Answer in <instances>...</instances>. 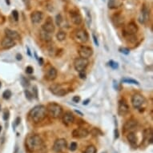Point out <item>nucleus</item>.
<instances>
[{"label": "nucleus", "instance_id": "44", "mask_svg": "<svg viewBox=\"0 0 153 153\" xmlns=\"http://www.w3.org/2000/svg\"><path fill=\"white\" fill-rule=\"evenodd\" d=\"M23 2L26 5V6H30V0H23Z\"/></svg>", "mask_w": 153, "mask_h": 153}, {"label": "nucleus", "instance_id": "51", "mask_svg": "<svg viewBox=\"0 0 153 153\" xmlns=\"http://www.w3.org/2000/svg\"><path fill=\"white\" fill-rule=\"evenodd\" d=\"M40 65H43V59H42V58H40Z\"/></svg>", "mask_w": 153, "mask_h": 153}, {"label": "nucleus", "instance_id": "2", "mask_svg": "<svg viewBox=\"0 0 153 153\" xmlns=\"http://www.w3.org/2000/svg\"><path fill=\"white\" fill-rule=\"evenodd\" d=\"M47 115V108L43 105H37L32 108L29 112V118L32 122L38 124L43 121Z\"/></svg>", "mask_w": 153, "mask_h": 153}, {"label": "nucleus", "instance_id": "20", "mask_svg": "<svg viewBox=\"0 0 153 153\" xmlns=\"http://www.w3.org/2000/svg\"><path fill=\"white\" fill-rule=\"evenodd\" d=\"M57 70L54 68H49L48 71H47V74H46L45 78L49 81H52V80H55L56 79L57 77Z\"/></svg>", "mask_w": 153, "mask_h": 153}, {"label": "nucleus", "instance_id": "48", "mask_svg": "<svg viewBox=\"0 0 153 153\" xmlns=\"http://www.w3.org/2000/svg\"><path fill=\"white\" fill-rule=\"evenodd\" d=\"M16 59H17V60H21L23 59V57L20 54H17L16 55Z\"/></svg>", "mask_w": 153, "mask_h": 153}, {"label": "nucleus", "instance_id": "28", "mask_svg": "<svg viewBox=\"0 0 153 153\" xmlns=\"http://www.w3.org/2000/svg\"><path fill=\"white\" fill-rule=\"evenodd\" d=\"M96 147H95L94 145H89L86 148V150L83 152V153H96Z\"/></svg>", "mask_w": 153, "mask_h": 153}, {"label": "nucleus", "instance_id": "47", "mask_svg": "<svg viewBox=\"0 0 153 153\" xmlns=\"http://www.w3.org/2000/svg\"><path fill=\"white\" fill-rule=\"evenodd\" d=\"M89 102H90V99H86V100H84V101L83 102V105H88V103H89Z\"/></svg>", "mask_w": 153, "mask_h": 153}, {"label": "nucleus", "instance_id": "31", "mask_svg": "<svg viewBox=\"0 0 153 153\" xmlns=\"http://www.w3.org/2000/svg\"><path fill=\"white\" fill-rule=\"evenodd\" d=\"M85 11H86V15H87V22H88V25H90V24L91 23V14H90V12H89V11H88V9L85 8Z\"/></svg>", "mask_w": 153, "mask_h": 153}, {"label": "nucleus", "instance_id": "52", "mask_svg": "<svg viewBox=\"0 0 153 153\" xmlns=\"http://www.w3.org/2000/svg\"><path fill=\"white\" fill-rule=\"evenodd\" d=\"M6 3H7V5H10V4H11V2H10V0H6Z\"/></svg>", "mask_w": 153, "mask_h": 153}, {"label": "nucleus", "instance_id": "35", "mask_svg": "<svg viewBox=\"0 0 153 153\" xmlns=\"http://www.w3.org/2000/svg\"><path fill=\"white\" fill-rule=\"evenodd\" d=\"M21 83H22V85L23 86V87H28L29 86V81L27 79H25L24 77H22L21 78Z\"/></svg>", "mask_w": 153, "mask_h": 153}, {"label": "nucleus", "instance_id": "45", "mask_svg": "<svg viewBox=\"0 0 153 153\" xmlns=\"http://www.w3.org/2000/svg\"><path fill=\"white\" fill-rule=\"evenodd\" d=\"M20 121H21V119H20L19 117L16 118V119H15V126H18V125L19 124Z\"/></svg>", "mask_w": 153, "mask_h": 153}, {"label": "nucleus", "instance_id": "16", "mask_svg": "<svg viewBox=\"0 0 153 153\" xmlns=\"http://www.w3.org/2000/svg\"><path fill=\"white\" fill-rule=\"evenodd\" d=\"M70 18H71V22L75 25H80L83 22L82 16L78 11H72L70 12Z\"/></svg>", "mask_w": 153, "mask_h": 153}, {"label": "nucleus", "instance_id": "43", "mask_svg": "<svg viewBox=\"0 0 153 153\" xmlns=\"http://www.w3.org/2000/svg\"><path fill=\"white\" fill-rule=\"evenodd\" d=\"M79 73H80V77L81 78V79H85L86 74H85V72H84V71H80V72H79Z\"/></svg>", "mask_w": 153, "mask_h": 153}, {"label": "nucleus", "instance_id": "29", "mask_svg": "<svg viewBox=\"0 0 153 153\" xmlns=\"http://www.w3.org/2000/svg\"><path fill=\"white\" fill-rule=\"evenodd\" d=\"M11 96V91L10 90H6L3 93V97L4 99H9Z\"/></svg>", "mask_w": 153, "mask_h": 153}, {"label": "nucleus", "instance_id": "19", "mask_svg": "<svg viewBox=\"0 0 153 153\" xmlns=\"http://www.w3.org/2000/svg\"><path fill=\"white\" fill-rule=\"evenodd\" d=\"M43 18V14L41 11H34L31 13V22L34 24H38L40 23Z\"/></svg>", "mask_w": 153, "mask_h": 153}, {"label": "nucleus", "instance_id": "13", "mask_svg": "<svg viewBox=\"0 0 153 153\" xmlns=\"http://www.w3.org/2000/svg\"><path fill=\"white\" fill-rule=\"evenodd\" d=\"M137 126V121L135 119H129L127 122L125 123L124 125V128H123V131L124 133L126 132H130L132 130H134Z\"/></svg>", "mask_w": 153, "mask_h": 153}, {"label": "nucleus", "instance_id": "46", "mask_svg": "<svg viewBox=\"0 0 153 153\" xmlns=\"http://www.w3.org/2000/svg\"><path fill=\"white\" fill-rule=\"evenodd\" d=\"M119 138V131L118 130H115V139H118Z\"/></svg>", "mask_w": 153, "mask_h": 153}, {"label": "nucleus", "instance_id": "49", "mask_svg": "<svg viewBox=\"0 0 153 153\" xmlns=\"http://www.w3.org/2000/svg\"><path fill=\"white\" fill-rule=\"evenodd\" d=\"M75 112H76V113H78V114H80V116H83V113H82V112H80V111H77V110H75Z\"/></svg>", "mask_w": 153, "mask_h": 153}, {"label": "nucleus", "instance_id": "12", "mask_svg": "<svg viewBox=\"0 0 153 153\" xmlns=\"http://www.w3.org/2000/svg\"><path fill=\"white\" fill-rule=\"evenodd\" d=\"M88 131L86 129V128H79L75 129L72 131V136L74 138H76V139H80V138H84V137H87L88 136Z\"/></svg>", "mask_w": 153, "mask_h": 153}, {"label": "nucleus", "instance_id": "8", "mask_svg": "<svg viewBox=\"0 0 153 153\" xmlns=\"http://www.w3.org/2000/svg\"><path fill=\"white\" fill-rule=\"evenodd\" d=\"M145 102L144 97L141 94L136 93L134 94L131 97V103L135 108H139Z\"/></svg>", "mask_w": 153, "mask_h": 153}, {"label": "nucleus", "instance_id": "54", "mask_svg": "<svg viewBox=\"0 0 153 153\" xmlns=\"http://www.w3.org/2000/svg\"><path fill=\"white\" fill-rule=\"evenodd\" d=\"M0 88H1V83H0Z\"/></svg>", "mask_w": 153, "mask_h": 153}, {"label": "nucleus", "instance_id": "15", "mask_svg": "<svg viewBox=\"0 0 153 153\" xmlns=\"http://www.w3.org/2000/svg\"><path fill=\"white\" fill-rule=\"evenodd\" d=\"M149 20V10L146 6H143L141 13L139 17V22L142 24L146 23Z\"/></svg>", "mask_w": 153, "mask_h": 153}, {"label": "nucleus", "instance_id": "32", "mask_svg": "<svg viewBox=\"0 0 153 153\" xmlns=\"http://www.w3.org/2000/svg\"><path fill=\"white\" fill-rule=\"evenodd\" d=\"M77 147H78L77 143H75V142H72L71 144H70L69 149H70V151H71V152H75V151L77 149Z\"/></svg>", "mask_w": 153, "mask_h": 153}, {"label": "nucleus", "instance_id": "21", "mask_svg": "<svg viewBox=\"0 0 153 153\" xmlns=\"http://www.w3.org/2000/svg\"><path fill=\"white\" fill-rule=\"evenodd\" d=\"M5 34H6V37H8V38H10V39H11L13 40H20L19 34L18 33L17 31H13V30H11V29H5Z\"/></svg>", "mask_w": 153, "mask_h": 153}, {"label": "nucleus", "instance_id": "37", "mask_svg": "<svg viewBox=\"0 0 153 153\" xmlns=\"http://www.w3.org/2000/svg\"><path fill=\"white\" fill-rule=\"evenodd\" d=\"M119 51L124 55H128L130 53V50L128 48H126V47H121V48H119Z\"/></svg>", "mask_w": 153, "mask_h": 153}, {"label": "nucleus", "instance_id": "38", "mask_svg": "<svg viewBox=\"0 0 153 153\" xmlns=\"http://www.w3.org/2000/svg\"><path fill=\"white\" fill-rule=\"evenodd\" d=\"M12 16H13V18H14V19L15 20V21H18L19 20V12L17 11H12Z\"/></svg>", "mask_w": 153, "mask_h": 153}, {"label": "nucleus", "instance_id": "17", "mask_svg": "<svg viewBox=\"0 0 153 153\" xmlns=\"http://www.w3.org/2000/svg\"><path fill=\"white\" fill-rule=\"evenodd\" d=\"M15 46V42L14 40L10 39L8 37H5L4 39H3L2 42H1V47L5 50L10 49Z\"/></svg>", "mask_w": 153, "mask_h": 153}, {"label": "nucleus", "instance_id": "41", "mask_svg": "<svg viewBox=\"0 0 153 153\" xmlns=\"http://www.w3.org/2000/svg\"><path fill=\"white\" fill-rule=\"evenodd\" d=\"M92 38H93V41H94V43H95V44L96 46H99V42H98V40H97V38L96 36L95 35V34H92Z\"/></svg>", "mask_w": 153, "mask_h": 153}, {"label": "nucleus", "instance_id": "4", "mask_svg": "<svg viewBox=\"0 0 153 153\" xmlns=\"http://www.w3.org/2000/svg\"><path fill=\"white\" fill-rule=\"evenodd\" d=\"M73 38L77 43L83 44L88 42V34L84 29H77L74 31Z\"/></svg>", "mask_w": 153, "mask_h": 153}, {"label": "nucleus", "instance_id": "39", "mask_svg": "<svg viewBox=\"0 0 153 153\" xmlns=\"http://www.w3.org/2000/svg\"><path fill=\"white\" fill-rule=\"evenodd\" d=\"M33 71H34V69L31 66H28V67H27V68H26V72L27 74H32Z\"/></svg>", "mask_w": 153, "mask_h": 153}, {"label": "nucleus", "instance_id": "11", "mask_svg": "<svg viewBox=\"0 0 153 153\" xmlns=\"http://www.w3.org/2000/svg\"><path fill=\"white\" fill-rule=\"evenodd\" d=\"M129 112V107L127 103L124 99H121L119 102V108H118V114L120 116H124Z\"/></svg>", "mask_w": 153, "mask_h": 153}, {"label": "nucleus", "instance_id": "10", "mask_svg": "<svg viewBox=\"0 0 153 153\" xmlns=\"http://www.w3.org/2000/svg\"><path fill=\"white\" fill-rule=\"evenodd\" d=\"M137 31H138V27L136 23H130L125 27L124 30V35H135Z\"/></svg>", "mask_w": 153, "mask_h": 153}, {"label": "nucleus", "instance_id": "24", "mask_svg": "<svg viewBox=\"0 0 153 153\" xmlns=\"http://www.w3.org/2000/svg\"><path fill=\"white\" fill-rule=\"evenodd\" d=\"M123 4V0H109L108 7L110 9L118 8Z\"/></svg>", "mask_w": 153, "mask_h": 153}, {"label": "nucleus", "instance_id": "26", "mask_svg": "<svg viewBox=\"0 0 153 153\" xmlns=\"http://www.w3.org/2000/svg\"><path fill=\"white\" fill-rule=\"evenodd\" d=\"M123 83H130V84H136V85H139V83L138 81H136V80L133 79H130V78H124L122 80Z\"/></svg>", "mask_w": 153, "mask_h": 153}, {"label": "nucleus", "instance_id": "33", "mask_svg": "<svg viewBox=\"0 0 153 153\" xmlns=\"http://www.w3.org/2000/svg\"><path fill=\"white\" fill-rule=\"evenodd\" d=\"M91 134H92L93 136H98L99 134L100 135V136H103L102 132H101L98 128H96L92 129V131H91Z\"/></svg>", "mask_w": 153, "mask_h": 153}, {"label": "nucleus", "instance_id": "55", "mask_svg": "<svg viewBox=\"0 0 153 153\" xmlns=\"http://www.w3.org/2000/svg\"><path fill=\"white\" fill-rule=\"evenodd\" d=\"M103 153H106V152H103Z\"/></svg>", "mask_w": 153, "mask_h": 153}, {"label": "nucleus", "instance_id": "14", "mask_svg": "<svg viewBox=\"0 0 153 153\" xmlns=\"http://www.w3.org/2000/svg\"><path fill=\"white\" fill-rule=\"evenodd\" d=\"M55 25L53 23V21L51 19V18H47V19L46 20V22L43 23V25L42 26V30L47 31L48 33H53L55 31Z\"/></svg>", "mask_w": 153, "mask_h": 153}, {"label": "nucleus", "instance_id": "53", "mask_svg": "<svg viewBox=\"0 0 153 153\" xmlns=\"http://www.w3.org/2000/svg\"><path fill=\"white\" fill-rule=\"evenodd\" d=\"M1 131H2V127L0 126V132H1Z\"/></svg>", "mask_w": 153, "mask_h": 153}, {"label": "nucleus", "instance_id": "40", "mask_svg": "<svg viewBox=\"0 0 153 153\" xmlns=\"http://www.w3.org/2000/svg\"><path fill=\"white\" fill-rule=\"evenodd\" d=\"M9 115H10V113H9L8 111H5L4 113H3V119H4V120H7V119H9Z\"/></svg>", "mask_w": 153, "mask_h": 153}, {"label": "nucleus", "instance_id": "6", "mask_svg": "<svg viewBox=\"0 0 153 153\" xmlns=\"http://www.w3.org/2000/svg\"><path fill=\"white\" fill-rule=\"evenodd\" d=\"M50 91L57 96H63L68 93V90L61 84H53L50 87Z\"/></svg>", "mask_w": 153, "mask_h": 153}, {"label": "nucleus", "instance_id": "3", "mask_svg": "<svg viewBox=\"0 0 153 153\" xmlns=\"http://www.w3.org/2000/svg\"><path fill=\"white\" fill-rule=\"evenodd\" d=\"M47 112L53 119H58L62 115V108L56 103H50L47 106Z\"/></svg>", "mask_w": 153, "mask_h": 153}, {"label": "nucleus", "instance_id": "30", "mask_svg": "<svg viewBox=\"0 0 153 153\" xmlns=\"http://www.w3.org/2000/svg\"><path fill=\"white\" fill-rule=\"evenodd\" d=\"M55 21H56V24L58 26H60L61 25V23H62V22L63 21V19H62V15L60 14H57L56 15V18H55Z\"/></svg>", "mask_w": 153, "mask_h": 153}, {"label": "nucleus", "instance_id": "5", "mask_svg": "<svg viewBox=\"0 0 153 153\" xmlns=\"http://www.w3.org/2000/svg\"><path fill=\"white\" fill-rule=\"evenodd\" d=\"M88 59H83V58H77L74 61V67H75V71H77L78 72H80V71H83L85 70L87 67L88 66Z\"/></svg>", "mask_w": 153, "mask_h": 153}, {"label": "nucleus", "instance_id": "50", "mask_svg": "<svg viewBox=\"0 0 153 153\" xmlns=\"http://www.w3.org/2000/svg\"><path fill=\"white\" fill-rule=\"evenodd\" d=\"M27 52H28V55H30V56H31V51H30V49H29V47H27Z\"/></svg>", "mask_w": 153, "mask_h": 153}, {"label": "nucleus", "instance_id": "27", "mask_svg": "<svg viewBox=\"0 0 153 153\" xmlns=\"http://www.w3.org/2000/svg\"><path fill=\"white\" fill-rule=\"evenodd\" d=\"M56 39L60 42H62L63 40H65L66 39V33L64 31H60L56 34Z\"/></svg>", "mask_w": 153, "mask_h": 153}, {"label": "nucleus", "instance_id": "22", "mask_svg": "<svg viewBox=\"0 0 153 153\" xmlns=\"http://www.w3.org/2000/svg\"><path fill=\"white\" fill-rule=\"evenodd\" d=\"M111 21H112V23L116 27H120L122 24H124V17L121 14H114L112 18H111Z\"/></svg>", "mask_w": 153, "mask_h": 153}, {"label": "nucleus", "instance_id": "1", "mask_svg": "<svg viewBox=\"0 0 153 153\" xmlns=\"http://www.w3.org/2000/svg\"><path fill=\"white\" fill-rule=\"evenodd\" d=\"M26 147L29 152H37L43 149V139L39 135H31L26 139Z\"/></svg>", "mask_w": 153, "mask_h": 153}, {"label": "nucleus", "instance_id": "7", "mask_svg": "<svg viewBox=\"0 0 153 153\" xmlns=\"http://www.w3.org/2000/svg\"><path fill=\"white\" fill-rule=\"evenodd\" d=\"M68 147V143L65 139H56L53 145V150L55 152H63Z\"/></svg>", "mask_w": 153, "mask_h": 153}, {"label": "nucleus", "instance_id": "9", "mask_svg": "<svg viewBox=\"0 0 153 153\" xmlns=\"http://www.w3.org/2000/svg\"><path fill=\"white\" fill-rule=\"evenodd\" d=\"M93 51L91 47H87V46H81L79 48V55L81 58L83 59H88L92 55Z\"/></svg>", "mask_w": 153, "mask_h": 153}, {"label": "nucleus", "instance_id": "36", "mask_svg": "<svg viewBox=\"0 0 153 153\" xmlns=\"http://www.w3.org/2000/svg\"><path fill=\"white\" fill-rule=\"evenodd\" d=\"M109 66H110L111 68H113V69H117V68H119L118 63H117L116 62H114L112 60H111L110 62H109Z\"/></svg>", "mask_w": 153, "mask_h": 153}, {"label": "nucleus", "instance_id": "34", "mask_svg": "<svg viewBox=\"0 0 153 153\" xmlns=\"http://www.w3.org/2000/svg\"><path fill=\"white\" fill-rule=\"evenodd\" d=\"M24 94H25L26 96V98L28 99V100H31L32 98H33V96H32V94L28 91V90H25L24 91Z\"/></svg>", "mask_w": 153, "mask_h": 153}, {"label": "nucleus", "instance_id": "42", "mask_svg": "<svg viewBox=\"0 0 153 153\" xmlns=\"http://www.w3.org/2000/svg\"><path fill=\"white\" fill-rule=\"evenodd\" d=\"M72 100H73V102H75V103H79L80 101V96H74L73 99H72Z\"/></svg>", "mask_w": 153, "mask_h": 153}, {"label": "nucleus", "instance_id": "25", "mask_svg": "<svg viewBox=\"0 0 153 153\" xmlns=\"http://www.w3.org/2000/svg\"><path fill=\"white\" fill-rule=\"evenodd\" d=\"M40 38L42 39V40L45 41V42H49V41L51 40V33H48V32L42 30L41 32H40Z\"/></svg>", "mask_w": 153, "mask_h": 153}, {"label": "nucleus", "instance_id": "23", "mask_svg": "<svg viewBox=\"0 0 153 153\" xmlns=\"http://www.w3.org/2000/svg\"><path fill=\"white\" fill-rule=\"evenodd\" d=\"M127 139H128V142L130 143L131 146H133V147H136V144H137V138H136V136L135 135L134 132H132V131L128 132V134L127 135Z\"/></svg>", "mask_w": 153, "mask_h": 153}, {"label": "nucleus", "instance_id": "18", "mask_svg": "<svg viewBox=\"0 0 153 153\" xmlns=\"http://www.w3.org/2000/svg\"><path fill=\"white\" fill-rule=\"evenodd\" d=\"M75 121V116L71 111H67L62 116V122L67 126L72 124Z\"/></svg>", "mask_w": 153, "mask_h": 153}]
</instances>
